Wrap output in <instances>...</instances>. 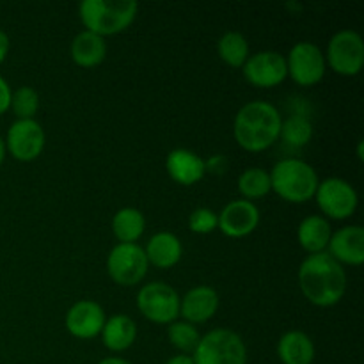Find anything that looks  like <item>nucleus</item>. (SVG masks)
I'll use <instances>...</instances> for the list:
<instances>
[{
	"label": "nucleus",
	"instance_id": "obj_22",
	"mask_svg": "<svg viewBox=\"0 0 364 364\" xmlns=\"http://www.w3.org/2000/svg\"><path fill=\"white\" fill-rule=\"evenodd\" d=\"M107 55L105 38L95 32L82 31L71 41V57L78 66L91 68L98 66Z\"/></svg>",
	"mask_w": 364,
	"mask_h": 364
},
{
	"label": "nucleus",
	"instance_id": "obj_14",
	"mask_svg": "<svg viewBox=\"0 0 364 364\" xmlns=\"http://www.w3.org/2000/svg\"><path fill=\"white\" fill-rule=\"evenodd\" d=\"M105 320V311L98 302L78 301L66 313V329L70 331L71 336L91 340L102 333Z\"/></svg>",
	"mask_w": 364,
	"mask_h": 364
},
{
	"label": "nucleus",
	"instance_id": "obj_4",
	"mask_svg": "<svg viewBox=\"0 0 364 364\" xmlns=\"http://www.w3.org/2000/svg\"><path fill=\"white\" fill-rule=\"evenodd\" d=\"M269 174L272 191L290 203H304L315 198L320 183L315 167L301 159L279 160Z\"/></svg>",
	"mask_w": 364,
	"mask_h": 364
},
{
	"label": "nucleus",
	"instance_id": "obj_17",
	"mask_svg": "<svg viewBox=\"0 0 364 364\" xmlns=\"http://www.w3.org/2000/svg\"><path fill=\"white\" fill-rule=\"evenodd\" d=\"M166 169L180 185H194L206 173V160L187 148H176L167 155Z\"/></svg>",
	"mask_w": 364,
	"mask_h": 364
},
{
	"label": "nucleus",
	"instance_id": "obj_30",
	"mask_svg": "<svg viewBox=\"0 0 364 364\" xmlns=\"http://www.w3.org/2000/svg\"><path fill=\"white\" fill-rule=\"evenodd\" d=\"M11 96H13V91H11L6 78L0 75V116L11 107Z\"/></svg>",
	"mask_w": 364,
	"mask_h": 364
},
{
	"label": "nucleus",
	"instance_id": "obj_13",
	"mask_svg": "<svg viewBox=\"0 0 364 364\" xmlns=\"http://www.w3.org/2000/svg\"><path fill=\"white\" fill-rule=\"evenodd\" d=\"M219 217V230L226 237L240 238L252 233L259 224V210L258 206L247 199H235L228 203L223 212L217 213Z\"/></svg>",
	"mask_w": 364,
	"mask_h": 364
},
{
	"label": "nucleus",
	"instance_id": "obj_10",
	"mask_svg": "<svg viewBox=\"0 0 364 364\" xmlns=\"http://www.w3.org/2000/svg\"><path fill=\"white\" fill-rule=\"evenodd\" d=\"M316 205L326 215L333 219H347L358 208V192L343 178H326L320 181L315 192Z\"/></svg>",
	"mask_w": 364,
	"mask_h": 364
},
{
	"label": "nucleus",
	"instance_id": "obj_33",
	"mask_svg": "<svg viewBox=\"0 0 364 364\" xmlns=\"http://www.w3.org/2000/svg\"><path fill=\"white\" fill-rule=\"evenodd\" d=\"M98 364H132V363H128L127 359H121V358H105Z\"/></svg>",
	"mask_w": 364,
	"mask_h": 364
},
{
	"label": "nucleus",
	"instance_id": "obj_7",
	"mask_svg": "<svg viewBox=\"0 0 364 364\" xmlns=\"http://www.w3.org/2000/svg\"><path fill=\"white\" fill-rule=\"evenodd\" d=\"M137 308L155 323H171L180 316V295L162 281L144 284L139 290Z\"/></svg>",
	"mask_w": 364,
	"mask_h": 364
},
{
	"label": "nucleus",
	"instance_id": "obj_18",
	"mask_svg": "<svg viewBox=\"0 0 364 364\" xmlns=\"http://www.w3.org/2000/svg\"><path fill=\"white\" fill-rule=\"evenodd\" d=\"M144 252L148 263L159 267V269H171L180 262L181 255H183V245H181L180 238L171 231H159L149 238Z\"/></svg>",
	"mask_w": 364,
	"mask_h": 364
},
{
	"label": "nucleus",
	"instance_id": "obj_32",
	"mask_svg": "<svg viewBox=\"0 0 364 364\" xmlns=\"http://www.w3.org/2000/svg\"><path fill=\"white\" fill-rule=\"evenodd\" d=\"M166 364H194V359H192V355L178 354V355H173V358H171Z\"/></svg>",
	"mask_w": 364,
	"mask_h": 364
},
{
	"label": "nucleus",
	"instance_id": "obj_15",
	"mask_svg": "<svg viewBox=\"0 0 364 364\" xmlns=\"http://www.w3.org/2000/svg\"><path fill=\"white\" fill-rule=\"evenodd\" d=\"M219 309V294L215 288L194 287L180 299V315L188 323H203L212 318Z\"/></svg>",
	"mask_w": 364,
	"mask_h": 364
},
{
	"label": "nucleus",
	"instance_id": "obj_5",
	"mask_svg": "<svg viewBox=\"0 0 364 364\" xmlns=\"http://www.w3.org/2000/svg\"><path fill=\"white\" fill-rule=\"evenodd\" d=\"M192 359L194 364H245L247 348L235 331L213 329L201 336Z\"/></svg>",
	"mask_w": 364,
	"mask_h": 364
},
{
	"label": "nucleus",
	"instance_id": "obj_2",
	"mask_svg": "<svg viewBox=\"0 0 364 364\" xmlns=\"http://www.w3.org/2000/svg\"><path fill=\"white\" fill-rule=\"evenodd\" d=\"M281 117L276 105L265 100H255L242 107L235 116L233 135L247 151H263L279 139Z\"/></svg>",
	"mask_w": 364,
	"mask_h": 364
},
{
	"label": "nucleus",
	"instance_id": "obj_19",
	"mask_svg": "<svg viewBox=\"0 0 364 364\" xmlns=\"http://www.w3.org/2000/svg\"><path fill=\"white\" fill-rule=\"evenodd\" d=\"M277 355L283 364H311L315 359V345L302 331H288L279 338Z\"/></svg>",
	"mask_w": 364,
	"mask_h": 364
},
{
	"label": "nucleus",
	"instance_id": "obj_24",
	"mask_svg": "<svg viewBox=\"0 0 364 364\" xmlns=\"http://www.w3.org/2000/svg\"><path fill=\"white\" fill-rule=\"evenodd\" d=\"M217 52L226 64L233 68H242L249 57V43L244 34L230 31L220 36V39L217 41Z\"/></svg>",
	"mask_w": 364,
	"mask_h": 364
},
{
	"label": "nucleus",
	"instance_id": "obj_20",
	"mask_svg": "<svg viewBox=\"0 0 364 364\" xmlns=\"http://www.w3.org/2000/svg\"><path fill=\"white\" fill-rule=\"evenodd\" d=\"M297 237L304 251H308L309 255H316V252H323L327 249L331 237H333V228L326 217L308 215L299 224Z\"/></svg>",
	"mask_w": 364,
	"mask_h": 364
},
{
	"label": "nucleus",
	"instance_id": "obj_28",
	"mask_svg": "<svg viewBox=\"0 0 364 364\" xmlns=\"http://www.w3.org/2000/svg\"><path fill=\"white\" fill-rule=\"evenodd\" d=\"M11 109L18 119H34L39 109V95L31 85H21L11 96Z\"/></svg>",
	"mask_w": 364,
	"mask_h": 364
},
{
	"label": "nucleus",
	"instance_id": "obj_8",
	"mask_svg": "<svg viewBox=\"0 0 364 364\" xmlns=\"http://www.w3.org/2000/svg\"><path fill=\"white\" fill-rule=\"evenodd\" d=\"M148 258L139 244H117L107 258L109 276L123 287L139 284L148 274Z\"/></svg>",
	"mask_w": 364,
	"mask_h": 364
},
{
	"label": "nucleus",
	"instance_id": "obj_27",
	"mask_svg": "<svg viewBox=\"0 0 364 364\" xmlns=\"http://www.w3.org/2000/svg\"><path fill=\"white\" fill-rule=\"evenodd\" d=\"M167 336H169V341L173 343V347H176L183 354L194 352L199 340H201L194 323H188L185 320H174V322H171L169 327H167Z\"/></svg>",
	"mask_w": 364,
	"mask_h": 364
},
{
	"label": "nucleus",
	"instance_id": "obj_9",
	"mask_svg": "<svg viewBox=\"0 0 364 364\" xmlns=\"http://www.w3.org/2000/svg\"><path fill=\"white\" fill-rule=\"evenodd\" d=\"M287 70L299 85H315L326 75V55L315 43L299 41L288 53Z\"/></svg>",
	"mask_w": 364,
	"mask_h": 364
},
{
	"label": "nucleus",
	"instance_id": "obj_25",
	"mask_svg": "<svg viewBox=\"0 0 364 364\" xmlns=\"http://www.w3.org/2000/svg\"><path fill=\"white\" fill-rule=\"evenodd\" d=\"M238 191H240L244 198H247V201L267 196L272 191L269 171L262 169V167H249V169H245L238 176Z\"/></svg>",
	"mask_w": 364,
	"mask_h": 364
},
{
	"label": "nucleus",
	"instance_id": "obj_21",
	"mask_svg": "<svg viewBox=\"0 0 364 364\" xmlns=\"http://www.w3.org/2000/svg\"><path fill=\"white\" fill-rule=\"evenodd\" d=\"M102 340L109 350L123 352L134 345L137 338V326L128 315H112L105 320L102 329Z\"/></svg>",
	"mask_w": 364,
	"mask_h": 364
},
{
	"label": "nucleus",
	"instance_id": "obj_1",
	"mask_svg": "<svg viewBox=\"0 0 364 364\" xmlns=\"http://www.w3.org/2000/svg\"><path fill=\"white\" fill-rule=\"evenodd\" d=\"M299 284L311 304L329 308L338 304L347 290V274L327 251L309 255L299 269Z\"/></svg>",
	"mask_w": 364,
	"mask_h": 364
},
{
	"label": "nucleus",
	"instance_id": "obj_6",
	"mask_svg": "<svg viewBox=\"0 0 364 364\" xmlns=\"http://www.w3.org/2000/svg\"><path fill=\"white\" fill-rule=\"evenodd\" d=\"M326 60L336 73L345 77L358 75L364 64L363 36L352 28L338 31L327 45Z\"/></svg>",
	"mask_w": 364,
	"mask_h": 364
},
{
	"label": "nucleus",
	"instance_id": "obj_12",
	"mask_svg": "<svg viewBox=\"0 0 364 364\" xmlns=\"http://www.w3.org/2000/svg\"><path fill=\"white\" fill-rule=\"evenodd\" d=\"M6 149L21 162H31L45 148V132L36 119H16L7 130Z\"/></svg>",
	"mask_w": 364,
	"mask_h": 364
},
{
	"label": "nucleus",
	"instance_id": "obj_34",
	"mask_svg": "<svg viewBox=\"0 0 364 364\" xmlns=\"http://www.w3.org/2000/svg\"><path fill=\"white\" fill-rule=\"evenodd\" d=\"M6 142H4V139L0 137V164L4 162V159H6Z\"/></svg>",
	"mask_w": 364,
	"mask_h": 364
},
{
	"label": "nucleus",
	"instance_id": "obj_11",
	"mask_svg": "<svg viewBox=\"0 0 364 364\" xmlns=\"http://www.w3.org/2000/svg\"><path fill=\"white\" fill-rule=\"evenodd\" d=\"M244 77L256 87H274L287 78V57L274 50H263L247 57L242 66Z\"/></svg>",
	"mask_w": 364,
	"mask_h": 364
},
{
	"label": "nucleus",
	"instance_id": "obj_26",
	"mask_svg": "<svg viewBox=\"0 0 364 364\" xmlns=\"http://www.w3.org/2000/svg\"><path fill=\"white\" fill-rule=\"evenodd\" d=\"M279 137H283V141L294 148H302L311 141L313 123L302 114H291L281 123Z\"/></svg>",
	"mask_w": 364,
	"mask_h": 364
},
{
	"label": "nucleus",
	"instance_id": "obj_3",
	"mask_svg": "<svg viewBox=\"0 0 364 364\" xmlns=\"http://www.w3.org/2000/svg\"><path fill=\"white\" fill-rule=\"evenodd\" d=\"M139 6L135 0H84L78 7L85 31L102 36L123 32L134 23Z\"/></svg>",
	"mask_w": 364,
	"mask_h": 364
},
{
	"label": "nucleus",
	"instance_id": "obj_31",
	"mask_svg": "<svg viewBox=\"0 0 364 364\" xmlns=\"http://www.w3.org/2000/svg\"><path fill=\"white\" fill-rule=\"evenodd\" d=\"M9 36L4 31H0V64L4 63V59L7 57V52H9Z\"/></svg>",
	"mask_w": 364,
	"mask_h": 364
},
{
	"label": "nucleus",
	"instance_id": "obj_16",
	"mask_svg": "<svg viewBox=\"0 0 364 364\" xmlns=\"http://www.w3.org/2000/svg\"><path fill=\"white\" fill-rule=\"evenodd\" d=\"M327 252L338 263L361 265L364 262V230L358 224L340 228L331 237Z\"/></svg>",
	"mask_w": 364,
	"mask_h": 364
},
{
	"label": "nucleus",
	"instance_id": "obj_29",
	"mask_svg": "<svg viewBox=\"0 0 364 364\" xmlns=\"http://www.w3.org/2000/svg\"><path fill=\"white\" fill-rule=\"evenodd\" d=\"M217 226H219V217H217V213L213 212V210L205 208V206L196 208L194 212L188 215V228H191V231H194V233H212L213 230H217Z\"/></svg>",
	"mask_w": 364,
	"mask_h": 364
},
{
	"label": "nucleus",
	"instance_id": "obj_23",
	"mask_svg": "<svg viewBox=\"0 0 364 364\" xmlns=\"http://www.w3.org/2000/svg\"><path fill=\"white\" fill-rule=\"evenodd\" d=\"M146 228V219L141 210L121 208L112 217V231L121 244H135L142 237Z\"/></svg>",
	"mask_w": 364,
	"mask_h": 364
}]
</instances>
